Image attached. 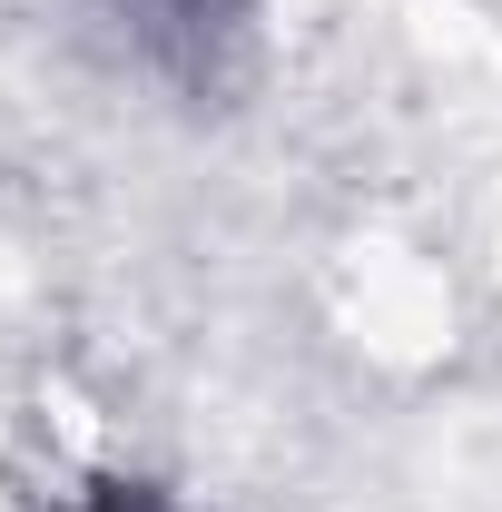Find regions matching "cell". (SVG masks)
Listing matches in <instances>:
<instances>
[{
    "label": "cell",
    "instance_id": "6da1fadb",
    "mask_svg": "<svg viewBox=\"0 0 502 512\" xmlns=\"http://www.w3.org/2000/svg\"><path fill=\"white\" fill-rule=\"evenodd\" d=\"M69 512H158L138 483H109V493H89V503H69Z\"/></svg>",
    "mask_w": 502,
    "mask_h": 512
}]
</instances>
